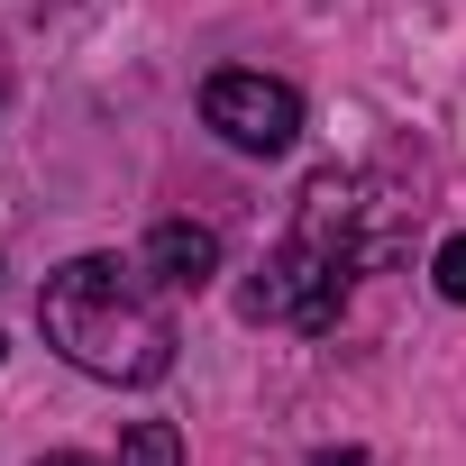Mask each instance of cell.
I'll return each instance as SVG.
<instances>
[{
	"label": "cell",
	"instance_id": "ba28073f",
	"mask_svg": "<svg viewBox=\"0 0 466 466\" xmlns=\"http://www.w3.org/2000/svg\"><path fill=\"white\" fill-rule=\"evenodd\" d=\"M311 466H366V457H357V448H320Z\"/></svg>",
	"mask_w": 466,
	"mask_h": 466
},
{
	"label": "cell",
	"instance_id": "8992f818",
	"mask_svg": "<svg viewBox=\"0 0 466 466\" xmlns=\"http://www.w3.org/2000/svg\"><path fill=\"white\" fill-rule=\"evenodd\" d=\"M110 466H183V430L174 420H128Z\"/></svg>",
	"mask_w": 466,
	"mask_h": 466
},
{
	"label": "cell",
	"instance_id": "52a82bcc",
	"mask_svg": "<svg viewBox=\"0 0 466 466\" xmlns=\"http://www.w3.org/2000/svg\"><path fill=\"white\" fill-rule=\"evenodd\" d=\"M430 275H439V293H448V302H466V228H457V238L430 257Z\"/></svg>",
	"mask_w": 466,
	"mask_h": 466
},
{
	"label": "cell",
	"instance_id": "7a4b0ae2",
	"mask_svg": "<svg viewBox=\"0 0 466 466\" xmlns=\"http://www.w3.org/2000/svg\"><path fill=\"white\" fill-rule=\"evenodd\" d=\"M402 228H411V201H393V192H375L366 174H311L302 183V219H293V238L302 248H320L339 275H375V266H393L402 257Z\"/></svg>",
	"mask_w": 466,
	"mask_h": 466
},
{
	"label": "cell",
	"instance_id": "3957f363",
	"mask_svg": "<svg viewBox=\"0 0 466 466\" xmlns=\"http://www.w3.org/2000/svg\"><path fill=\"white\" fill-rule=\"evenodd\" d=\"M201 128H219L238 156H284L302 137V92L275 74H210L201 83Z\"/></svg>",
	"mask_w": 466,
	"mask_h": 466
},
{
	"label": "cell",
	"instance_id": "5b68a950",
	"mask_svg": "<svg viewBox=\"0 0 466 466\" xmlns=\"http://www.w3.org/2000/svg\"><path fill=\"white\" fill-rule=\"evenodd\" d=\"M147 275L165 284V293H201L210 275H219V238L201 219H156L147 228Z\"/></svg>",
	"mask_w": 466,
	"mask_h": 466
},
{
	"label": "cell",
	"instance_id": "30bf717a",
	"mask_svg": "<svg viewBox=\"0 0 466 466\" xmlns=\"http://www.w3.org/2000/svg\"><path fill=\"white\" fill-rule=\"evenodd\" d=\"M0 357H10V339H0Z\"/></svg>",
	"mask_w": 466,
	"mask_h": 466
},
{
	"label": "cell",
	"instance_id": "6da1fadb",
	"mask_svg": "<svg viewBox=\"0 0 466 466\" xmlns=\"http://www.w3.org/2000/svg\"><path fill=\"white\" fill-rule=\"evenodd\" d=\"M37 329H46V348H65V357H74L83 375H101V384H156V375L174 366V320L156 311L147 275L119 266V257H74V266H56L46 293H37Z\"/></svg>",
	"mask_w": 466,
	"mask_h": 466
},
{
	"label": "cell",
	"instance_id": "9c48e42d",
	"mask_svg": "<svg viewBox=\"0 0 466 466\" xmlns=\"http://www.w3.org/2000/svg\"><path fill=\"white\" fill-rule=\"evenodd\" d=\"M37 466H92V457H74V448H56V457H37Z\"/></svg>",
	"mask_w": 466,
	"mask_h": 466
},
{
	"label": "cell",
	"instance_id": "277c9868",
	"mask_svg": "<svg viewBox=\"0 0 466 466\" xmlns=\"http://www.w3.org/2000/svg\"><path fill=\"white\" fill-rule=\"evenodd\" d=\"M339 302H348V275L320 257V248H275L266 266H257V284H248V320H284V329H339Z\"/></svg>",
	"mask_w": 466,
	"mask_h": 466
}]
</instances>
